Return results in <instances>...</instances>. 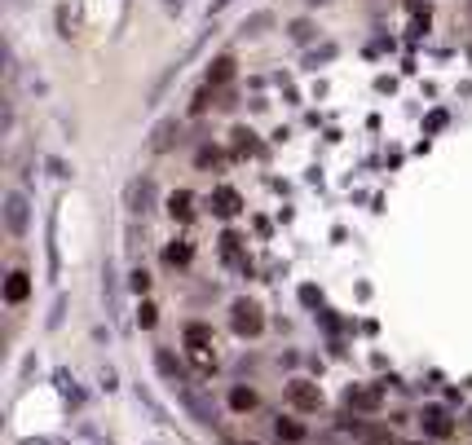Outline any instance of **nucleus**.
Returning <instances> with one entry per match:
<instances>
[{
  "instance_id": "nucleus-1",
  "label": "nucleus",
  "mask_w": 472,
  "mask_h": 445,
  "mask_svg": "<svg viewBox=\"0 0 472 445\" xmlns=\"http://www.w3.org/2000/svg\"><path fill=\"white\" fill-rule=\"evenodd\" d=\"M287 401L296 410H318L322 406V388L309 384V379H291V384H287Z\"/></svg>"
},
{
  "instance_id": "nucleus-2",
  "label": "nucleus",
  "mask_w": 472,
  "mask_h": 445,
  "mask_svg": "<svg viewBox=\"0 0 472 445\" xmlns=\"http://www.w3.org/2000/svg\"><path fill=\"white\" fill-rule=\"evenodd\" d=\"M234 331L238 335H260V331H265V318H260V309L256 304H248V300H238L234 304Z\"/></svg>"
},
{
  "instance_id": "nucleus-3",
  "label": "nucleus",
  "mask_w": 472,
  "mask_h": 445,
  "mask_svg": "<svg viewBox=\"0 0 472 445\" xmlns=\"http://www.w3.org/2000/svg\"><path fill=\"white\" fill-rule=\"evenodd\" d=\"M349 406L353 410H380L384 406V388H376V384H357V388H349Z\"/></svg>"
},
{
  "instance_id": "nucleus-4",
  "label": "nucleus",
  "mask_w": 472,
  "mask_h": 445,
  "mask_svg": "<svg viewBox=\"0 0 472 445\" xmlns=\"http://www.w3.org/2000/svg\"><path fill=\"white\" fill-rule=\"evenodd\" d=\"M419 423H424V427H428V437H437V441L454 432V419L446 415V410H437V406H428L424 415H419Z\"/></svg>"
},
{
  "instance_id": "nucleus-5",
  "label": "nucleus",
  "mask_w": 472,
  "mask_h": 445,
  "mask_svg": "<svg viewBox=\"0 0 472 445\" xmlns=\"http://www.w3.org/2000/svg\"><path fill=\"white\" fill-rule=\"evenodd\" d=\"M238 207H243V199H238V190H230V186H221V190L212 194V212H217V217H225V221H230V217H238Z\"/></svg>"
},
{
  "instance_id": "nucleus-6",
  "label": "nucleus",
  "mask_w": 472,
  "mask_h": 445,
  "mask_svg": "<svg viewBox=\"0 0 472 445\" xmlns=\"http://www.w3.org/2000/svg\"><path fill=\"white\" fill-rule=\"evenodd\" d=\"M168 217H172V221H181V225H186V221H194V194H190V190H177L172 199H168Z\"/></svg>"
},
{
  "instance_id": "nucleus-7",
  "label": "nucleus",
  "mask_w": 472,
  "mask_h": 445,
  "mask_svg": "<svg viewBox=\"0 0 472 445\" xmlns=\"http://www.w3.org/2000/svg\"><path fill=\"white\" fill-rule=\"evenodd\" d=\"M5 217H9V229H13V234H23V229H27V199H23V194H9Z\"/></svg>"
},
{
  "instance_id": "nucleus-8",
  "label": "nucleus",
  "mask_w": 472,
  "mask_h": 445,
  "mask_svg": "<svg viewBox=\"0 0 472 445\" xmlns=\"http://www.w3.org/2000/svg\"><path fill=\"white\" fill-rule=\"evenodd\" d=\"M27 291H31V278H27L23 269H13V273H9V283H5V300H9V304H23V300H27Z\"/></svg>"
},
{
  "instance_id": "nucleus-9",
  "label": "nucleus",
  "mask_w": 472,
  "mask_h": 445,
  "mask_svg": "<svg viewBox=\"0 0 472 445\" xmlns=\"http://www.w3.org/2000/svg\"><path fill=\"white\" fill-rule=\"evenodd\" d=\"M234 79V58H217L212 67H208V89L212 84H230Z\"/></svg>"
},
{
  "instance_id": "nucleus-10",
  "label": "nucleus",
  "mask_w": 472,
  "mask_h": 445,
  "mask_svg": "<svg viewBox=\"0 0 472 445\" xmlns=\"http://www.w3.org/2000/svg\"><path fill=\"white\" fill-rule=\"evenodd\" d=\"M190 357H194V366H199V370H217V353H212V344H190Z\"/></svg>"
},
{
  "instance_id": "nucleus-11",
  "label": "nucleus",
  "mask_w": 472,
  "mask_h": 445,
  "mask_svg": "<svg viewBox=\"0 0 472 445\" xmlns=\"http://www.w3.org/2000/svg\"><path fill=\"white\" fill-rule=\"evenodd\" d=\"M274 432H279L283 441H305V423L300 419H279V423H274Z\"/></svg>"
},
{
  "instance_id": "nucleus-12",
  "label": "nucleus",
  "mask_w": 472,
  "mask_h": 445,
  "mask_svg": "<svg viewBox=\"0 0 472 445\" xmlns=\"http://www.w3.org/2000/svg\"><path fill=\"white\" fill-rule=\"evenodd\" d=\"M230 406H234V410H256V392H252V388H243V384H238V388H230Z\"/></svg>"
},
{
  "instance_id": "nucleus-13",
  "label": "nucleus",
  "mask_w": 472,
  "mask_h": 445,
  "mask_svg": "<svg viewBox=\"0 0 472 445\" xmlns=\"http://www.w3.org/2000/svg\"><path fill=\"white\" fill-rule=\"evenodd\" d=\"M164 260H168V265H190V243H172V247H164Z\"/></svg>"
},
{
  "instance_id": "nucleus-14",
  "label": "nucleus",
  "mask_w": 472,
  "mask_h": 445,
  "mask_svg": "<svg viewBox=\"0 0 472 445\" xmlns=\"http://www.w3.org/2000/svg\"><path fill=\"white\" fill-rule=\"evenodd\" d=\"M155 361H159V370H164L168 379H181V366L172 361V353H168V349H159V353H155Z\"/></svg>"
},
{
  "instance_id": "nucleus-15",
  "label": "nucleus",
  "mask_w": 472,
  "mask_h": 445,
  "mask_svg": "<svg viewBox=\"0 0 472 445\" xmlns=\"http://www.w3.org/2000/svg\"><path fill=\"white\" fill-rule=\"evenodd\" d=\"M172 133H177V124H159L151 146H155V150H168V146H172Z\"/></svg>"
},
{
  "instance_id": "nucleus-16",
  "label": "nucleus",
  "mask_w": 472,
  "mask_h": 445,
  "mask_svg": "<svg viewBox=\"0 0 472 445\" xmlns=\"http://www.w3.org/2000/svg\"><path fill=\"white\" fill-rule=\"evenodd\" d=\"M155 318H159V313H155V304H141V309H137V326H146V331L155 326Z\"/></svg>"
},
{
  "instance_id": "nucleus-17",
  "label": "nucleus",
  "mask_w": 472,
  "mask_h": 445,
  "mask_svg": "<svg viewBox=\"0 0 472 445\" xmlns=\"http://www.w3.org/2000/svg\"><path fill=\"white\" fill-rule=\"evenodd\" d=\"M234 146H238V150H256V141H252L248 128H238V133H234Z\"/></svg>"
},
{
  "instance_id": "nucleus-18",
  "label": "nucleus",
  "mask_w": 472,
  "mask_h": 445,
  "mask_svg": "<svg viewBox=\"0 0 472 445\" xmlns=\"http://www.w3.org/2000/svg\"><path fill=\"white\" fill-rule=\"evenodd\" d=\"M133 291H151V273H146V269L133 273Z\"/></svg>"
},
{
  "instance_id": "nucleus-19",
  "label": "nucleus",
  "mask_w": 472,
  "mask_h": 445,
  "mask_svg": "<svg viewBox=\"0 0 472 445\" xmlns=\"http://www.w3.org/2000/svg\"><path fill=\"white\" fill-rule=\"evenodd\" d=\"M291 36H296V40H309V36H314V27H309V22H296V27H291Z\"/></svg>"
},
{
  "instance_id": "nucleus-20",
  "label": "nucleus",
  "mask_w": 472,
  "mask_h": 445,
  "mask_svg": "<svg viewBox=\"0 0 472 445\" xmlns=\"http://www.w3.org/2000/svg\"><path fill=\"white\" fill-rule=\"evenodd\" d=\"M406 445H433V441H406Z\"/></svg>"
},
{
  "instance_id": "nucleus-21",
  "label": "nucleus",
  "mask_w": 472,
  "mask_h": 445,
  "mask_svg": "<svg viewBox=\"0 0 472 445\" xmlns=\"http://www.w3.org/2000/svg\"><path fill=\"white\" fill-rule=\"evenodd\" d=\"M309 5H327V0H309Z\"/></svg>"
}]
</instances>
